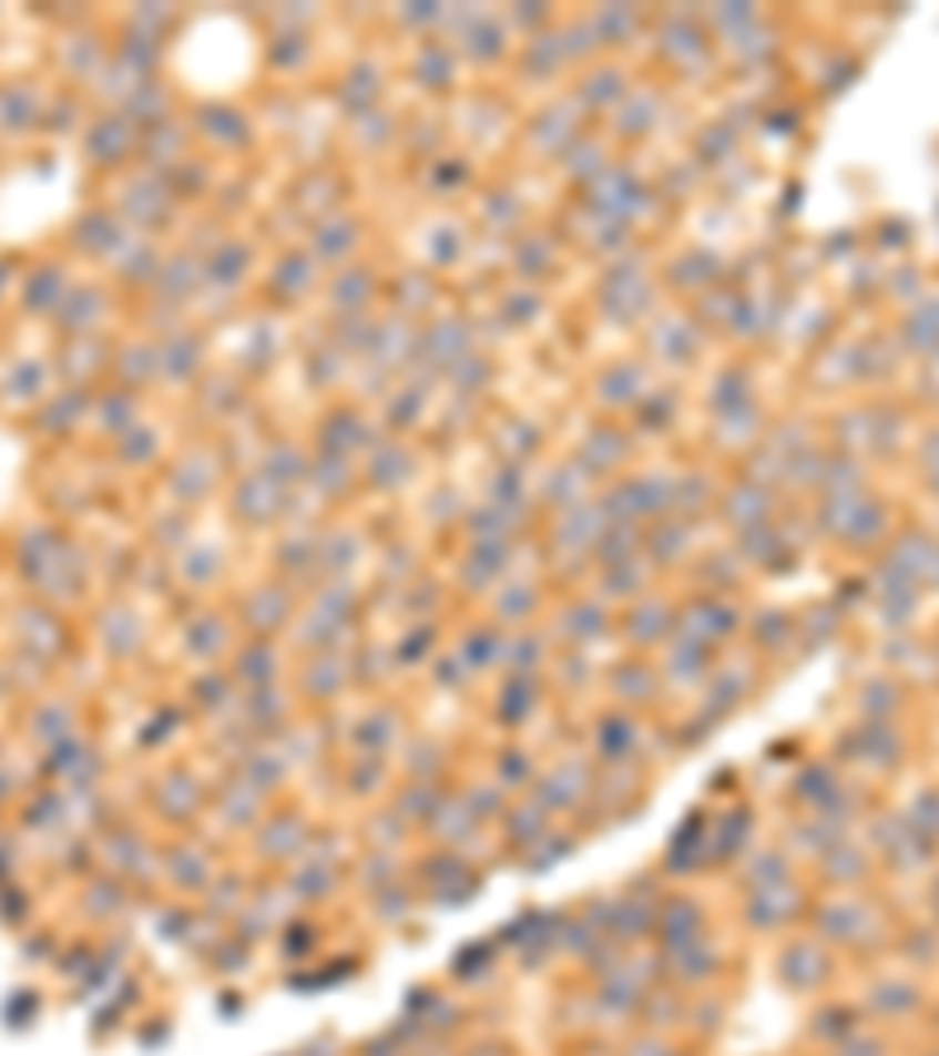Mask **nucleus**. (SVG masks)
<instances>
[{
	"instance_id": "f257e3e1",
	"label": "nucleus",
	"mask_w": 939,
	"mask_h": 1056,
	"mask_svg": "<svg viewBox=\"0 0 939 1056\" xmlns=\"http://www.w3.org/2000/svg\"><path fill=\"white\" fill-rule=\"evenodd\" d=\"M676 625H682V615H676V606L672 602H634L630 606V615H625V639H630V648H639V653H649V648H667L672 644V634H676Z\"/></svg>"
},
{
	"instance_id": "f03ea898",
	"label": "nucleus",
	"mask_w": 939,
	"mask_h": 1056,
	"mask_svg": "<svg viewBox=\"0 0 939 1056\" xmlns=\"http://www.w3.org/2000/svg\"><path fill=\"white\" fill-rule=\"evenodd\" d=\"M663 963H667V976H672L676 986L701 991L705 982H714V976H718V949L701 934V940H691V944H682V949H667Z\"/></svg>"
},
{
	"instance_id": "7ed1b4c3",
	"label": "nucleus",
	"mask_w": 939,
	"mask_h": 1056,
	"mask_svg": "<svg viewBox=\"0 0 939 1056\" xmlns=\"http://www.w3.org/2000/svg\"><path fill=\"white\" fill-rule=\"evenodd\" d=\"M239 615H245V625L254 629V639H273V634H283V625L292 621V592L283 583L254 587Z\"/></svg>"
},
{
	"instance_id": "20e7f679",
	"label": "nucleus",
	"mask_w": 939,
	"mask_h": 1056,
	"mask_svg": "<svg viewBox=\"0 0 939 1056\" xmlns=\"http://www.w3.org/2000/svg\"><path fill=\"white\" fill-rule=\"evenodd\" d=\"M264 831H258V854L264 860H273V864H283V860H296V854L306 850V841H310V831H306V822L296 812H283V817H268V822H258Z\"/></svg>"
},
{
	"instance_id": "39448f33",
	"label": "nucleus",
	"mask_w": 939,
	"mask_h": 1056,
	"mask_svg": "<svg viewBox=\"0 0 939 1056\" xmlns=\"http://www.w3.org/2000/svg\"><path fill=\"white\" fill-rule=\"evenodd\" d=\"M550 831H554V827H550V812L535 803V799H522V803L503 808V841H508L517 854H527L531 845H541Z\"/></svg>"
},
{
	"instance_id": "423d86ee",
	"label": "nucleus",
	"mask_w": 939,
	"mask_h": 1056,
	"mask_svg": "<svg viewBox=\"0 0 939 1056\" xmlns=\"http://www.w3.org/2000/svg\"><path fill=\"white\" fill-rule=\"evenodd\" d=\"M559 634L569 639V648H588V644H596V639H606L611 634V611H606V602H573V606H564V621H559Z\"/></svg>"
},
{
	"instance_id": "0eeeda50",
	"label": "nucleus",
	"mask_w": 939,
	"mask_h": 1056,
	"mask_svg": "<svg viewBox=\"0 0 939 1056\" xmlns=\"http://www.w3.org/2000/svg\"><path fill=\"white\" fill-rule=\"evenodd\" d=\"M634 742H639L634 714H606V719L596 724V756H602V766H630Z\"/></svg>"
},
{
	"instance_id": "6e6552de",
	"label": "nucleus",
	"mask_w": 939,
	"mask_h": 1056,
	"mask_svg": "<svg viewBox=\"0 0 939 1056\" xmlns=\"http://www.w3.org/2000/svg\"><path fill=\"white\" fill-rule=\"evenodd\" d=\"M235 676H239L245 690H268V686H277V676H283V657H277V648L268 639H254V644L239 648Z\"/></svg>"
},
{
	"instance_id": "1a4fd4ad",
	"label": "nucleus",
	"mask_w": 939,
	"mask_h": 1056,
	"mask_svg": "<svg viewBox=\"0 0 939 1056\" xmlns=\"http://www.w3.org/2000/svg\"><path fill=\"white\" fill-rule=\"evenodd\" d=\"M611 690L621 695L625 705H649L653 695L663 690V676H657V667H649L644 657H625V663L611 671Z\"/></svg>"
},
{
	"instance_id": "9d476101",
	"label": "nucleus",
	"mask_w": 939,
	"mask_h": 1056,
	"mask_svg": "<svg viewBox=\"0 0 939 1056\" xmlns=\"http://www.w3.org/2000/svg\"><path fill=\"white\" fill-rule=\"evenodd\" d=\"M348 686V667H344V657H334V653H319L315 663L306 667V695H319V700H334L338 690Z\"/></svg>"
},
{
	"instance_id": "9b49d317",
	"label": "nucleus",
	"mask_w": 939,
	"mask_h": 1056,
	"mask_svg": "<svg viewBox=\"0 0 939 1056\" xmlns=\"http://www.w3.org/2000/svg\"><path fill=\"white\" fill-rule=\"evenodd\" d=\"M165 799H160V808H165V817H174V822H184V817H193L197 808H203V789H197L188 775H170L165 785Z\"/></svg>"
},
{
	"instance_id": "f8f14e48",
	"label": "nucleus",
	"mask_w": 939,
	"mask_h": 1056,
	"mask_svg": "<svg viewBox=\"0 0 939 1056\" xmlns=\"http://www.w3.org/2000/svg\"><path fill=\"white\" fill-rule=\"evenodd\" d=\"M780 972H785L789 986H817V976H823V953H817L813 944H794V949L785 953Z\"/></svg>"
},
{
	"instance_id": "ddd939ff",
	"label": "nucleus",
	"mask_w": 939,
	"mask_h": 1056,
	"mask_svg": "<svg viewBox=\"0 0 939 1056\" xmlns=\"http://www.w3.org/2000/svg\"><path fill=\"white\" fill-rule=\"evenodd\" d=\"M226 639H231V629H226L222 615H203V621L188 629V653L193 657H216L226 648Z\"/></svg>"
},
{
	"instance_id": "4468645a",
	"label": "nucleus",
	"mask_w": 939,
	"mask_h": 1056,
	"mask_svg": "<svg viewBox=\"0 0 939 1056\" xmlns=\"http://www.w3.org/2000/svg\"><path fill=\"white\" fill-rule=\"evenodd\" d=\"M531 611H535V587H527V583H508L503 592H498V621L522 625V621H531Z\"/></svg>"
},
{
	"instance_id": "2eb2a0df",
	"label": "nucleus",
	"mask_w": 939,
	"mask_h": 1056,
	"mask_svg": "<svg viewBox=\"0 0 939 1056\" xmlns=\"http://www.w3.org/2000/svg\"><path fill=\"white\" fill-rule=\"evenodd\" d=\"M527 751H503V761H498V780H503L508 789L517 785H531V761H522Z\"/></svg>"
},
{
	"instance_id": "dca6fc26",
	"label": "nucleus",
	"mask_w": 939,
	"mask_h": 1056,
	"mask_svg": "<svg viewBox=\"0 0 939 1056\" xmlns=\"http://www.w3.org/2000/svg\"><path fill=\"white\" fill-rule=\"evenodd\" d=\"M756 634H762V639H770V648H780V644L789 639V621H785V615H775V621L756 625Z\"/></svg>"
}]
</instances>
